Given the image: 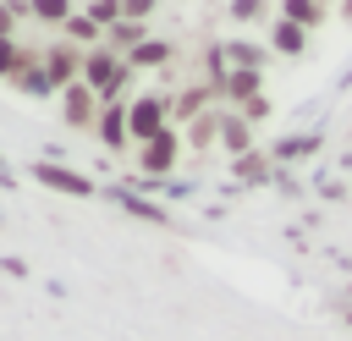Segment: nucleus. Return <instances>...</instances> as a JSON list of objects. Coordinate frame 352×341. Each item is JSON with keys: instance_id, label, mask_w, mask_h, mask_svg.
I'll return each mask as SVG.
<instances>
[{"instance_id": "14", "label": "nucleus", "mask_w": 352, "mask_h": 341, "mask_svg": "<svg viewBox=\"0 0 352 341\" xmlns=\"http://www.w3.org/2000/svg\"><path fill=\"white\" fill-rule=\"evenodd\" d=\"M231 176H236L242 187H264V182L275 176V160H270L264 148H248V154H236V160H231Z\"/></svg>"}, {"instance_id": "18", "label": "nucleus", "mask_w": 352, "mask_h": 341, "mask_svg": "<svg viewBox=\"0 0 352 341\" xmlns=\"http://www.w3.org/2000/svg\"><path fill=\"white\" fill-rule=\"evenodd\" d=\"M319 143H324L319 132H308V138L297 132V138H280V143L270 148V160H275V165H292V160H308V154H319Z\"/></svg>"}, {"instance_id": "31", "label": "nucleus", "mask_w": 352, "mask_h": 341, "mask_svg": "<svg viewBox=\"0 0 352 341\" xmlns=\"http://www.w3.org/2000/svg\"><path fill=\"white\" fill-rule=\"evenodd\" d=\"M346 324H352V308H346Z\"/></svg>"}, {"instance_id": "10", "label": "nucleus", "mask_w": 352, "mask_h": 341, "mask_svg": "<svg viewBox=\"0 0 352 341\" xmlns=\"http://www.w3.org/2000/svg\"><path fill=\"white\" fill-rule=\"evenodd\" d=\"M214 94H220V104H226V110H236V104H248V99H258V94H264V72L231 66V72H226V82H220Z\"/></svg>"}, {"instance_id": "3", "label": "nucleus", "mask_w": 352, "mask_h": 341, "mask_svg": "<svg viewBox=\"0 0 352 341\" xmlns=\"http://www.w3.org/2000/svg\"><path fill=\"white\" fill-rule=\"evenodd\" d=\"M170 126V94H132L126 99V132H132V148L148 143L154 132Z\"/></svg>"}, {"instance_id": "23", "label": "nucleus", "mask_w": 352, "mask_h": 341, "mask_svg": "<svg viewBox=\"0 0 352 341\" xmlns=\"http://www.w3.org/2000/svg\"><path fill=\"white\" fill-rule=\"evenodd\" d=\"M22 22H28V0H0V38H16Z\"/></svg>"}, {"instance_id": "15", "label": "nucleus", "mask_w": 352, "mask_h": 341, "mask_svg": "<svg viewBox=\"0 0 352 341\" xmlns=\"http://www.w3.org/2000/svg\"><path fill=\"white\" fill-rule=\"evenodd\" d=\"M60 38H66V44H77V50H99V44H104V28H99L88 11H72V16H66V28H60Z\"/></svg>"}, {"instance_id": "8", "label": "nucleus", "mask_w": 352, "mask_h": 341, "mask_svg": "<svg viewBox=\"0 0 352 341\" xmlns=\"http://www.w3.org/2000/svg\"><path fill=\"white\" fill-rule=\"evenodd\" d=\"M94 138L110 148V154H121V148H132V132H126V99H110V104H99V121H94Z\"/></svg>"}, {"instance_id": "22", "label": "nucleus", "mask_w": 352, "mask_h": 341, "mask_svg": "<svg viewBox=\"0 0 352 341\" xmlns=\"http://www.w3.org/2000/svg\"><path fill=\"white\" fill-rule=\"evenodd\" d=\"M28 60H33V50L22 38H0V82H11L16 66H28Z\"/></svg>"}, {"instance_id": "28", "label": "nucleus", "mask_w": 352, "mask_h": 341, "mask_svg": "<svg viewBox=\"0 0 352 341\" xmlns=\"http://www.w3.org/2000/svg\"><path fill=\"white\" fill-rule=\"evenodd\" d=\"M236 110H242V116L258 126V121H270V110H275V104H270V94H258V99H248V104H236Z\"/></svg>"}, {"instance_id": "26", "label": "nucleus", "mask_w": 352, "mask_h": 341, "mask_svg": "<svg viewBox=\"0 0 352 341\" xmlns=\"http://www.w3.org/2000/svg\"><path fill=\"white\" fill-rule=\"evenodd\" d=\"M270 0H231V22H264Z\"/></svg>"}, {"instance_id": "4", "label": "nucleus", "mask_w": 352, "mask_h": 341, "mask_svg": "<svg viewBox=\"0 0 352 341\" xmlns=\"http://www.w3.org/2000/svg\"><path fill=\"white\" fill-rule=\"evenodd\" d=\"M28 176H33L38 187H50V192H66V198H94V192H99L94 176H82V170H72V165H55V160H38Z\"/></svg>"}, {"instance_id": "9", "label": "nucleus", "mask_w": 352, "mask_h": 341, "mask_svg": "<svg viewBox=\"0 0 352 341\" xmlns=\"http://www.w3.org/2000/svg\"><path fill=\"white\" fill-rule=\"evenodd\" d=\"M220 148L236 160V154H248V148H258V126L242 116V110H226L220 104Z\"/></svg>"}, {"instance_id": "25", "label": "nucleus", "mask_w": 352, "mask_h": 341, "mask_svg": "<svg viewBox=\"0 0 352 341\" xmlns=\"http://www.w3.org/2000/svg\"><path fill=\"white\" fill-rule=\"evenodd\" d=\"M82 11H88V16H94V22H99V28H104V33H110V28H116V22H121V0H88V6H82Z\"/></svg>"}, {"instance_id": "30", "label": "nucleus", "mask_w": 352, "mask_h": 341, "mask_svg": "<svg viewBox=\"0 0 352 341\" xmlns=\"http://www.w3.org/2000/svg\"><path fill=\"white\" fill-rule=\"evenodd\" d=\"M0 182H11V170H6V160H0Z\"/></svg>"}, {"instance_id": "19", "label": "nucleus", "mask_w": 352, "mask_h": 341, "mask_svg": "<svg viewBox=\"0 0 352 341\" xmlns=\"http://www.w3.org/2000/svg\"><path fill=\"white\" fill-rule=\"evenodd\" d=\"M275 16H286V22H297V28H319L324 22V6L319 0H275Z\"/></svg>"}, {"instance_id": "12", "label": "nucleus", "mask_w": 352, "mask_h": 341, "mask_svg": "<svg viewBox=\"0 0 352 341\" xmlns=\"http://www.w3.org/2000/svg\"><path fill=\"white\" fill-rule=\"evenodd\" d=\"M308 28H297V22H286V16H275L270 22V50L275 55H286V60H297V55H308Z\"/></svg>"}, {"instance_id": "21", "label": "nucleus", "mask_w": 352, "mask_h": 341, "mask_svg": "<svg viewBox=\"0 0 352 341\" xmlns=\"http://www.w3.org/2000/svg\"><path fill=\"white\" fill-rule=\"evenodd\" d=\"M77 11V0H28V16L44 28H66V16Z\"/></svg>"}, {"instance_id": "6", "label": "nucleus", "mask_w": 352, "mask_h": 341, "mask_svg": "<svg viewBox=\"0 0 352 341\" xmlns=\"http://www.w3.org/2000/svg\"><path fill=\"white\" fill-rule=\"evenodd\" d=\"M38 60H44V72H50V82L55 88H72V82H82V50L77 44H44L38 50Z\"/></svg>"}, {"instance_id": "20", "label": "nucleus", "mask_w": 352, "mask_h": 341, "mask_svg": "<svg viewBox=\"0 0 352 341\" xmlns=\"http://www.w3.org/2000/svg\"><path fill=\"white\" fill-rule=\"evenodd\" d=\"M143 38H148V22H126V16H121V22L110 28V33H104V44H110L116 55H132V50H138Z\"/></svg>"}, {"instance_id": "32", "label": "nucleus", "mask_w": 352, "mask_h": 341, "mask_svg": "<svg viewBox=\"0 0 352 341\" xmlns=\"http://www.w3.org/2000/svg\"><path fill=\"white\" fill-rule=\"evenodd\" d=\"M319 6H330V0H319Z\"/></svg>"}, {"instance_id": "1", "label": "nucleus", "mask_w": 352, "mask_h": 341, "mask_svg": "<svg viewBox=\"0 0 352 341\" xmlns=\"http://www.w3.org/2000/svg\"><path fill=\"white\" fill-rule=\"evenodd\" d=\"M132 66H126V55H116L110 44H99V50H82V82L110 104V99H126V88H132Z\"/></svg>"}, {"instance_id": "13", "label": "nucleus", "mask_w": 352, "mask_h": 341, "mask_svg": "<svg viewBox=\"0 0 352 341\" xmlns=\"http://www.w3.org/2000/svg\"><path fill=\"white\" fill-rule=\"evenodd\" d=\"M170 60H176V44H170V38H154V33L126 55V66H132V72H160V66H170Z\"/></svg>"}, {"instance_id": "16", "label": "nucleus", "mask_w": 352, "mask_h": 341, "mask_svg": "<svg viewBox=\"0 0 352 341\" xmlns=\"http://www.w3.org/2000/svg\"><path fill=\"white\" fill-rule=\"evenodd\" d=\"M226 66H248V72H264L270 66V44H253V38H226Z\"/></svg>"}, {"instance_id": "17", "label": "nucleus", "mask_w": 352, "mask_h": 341, "mask_svg": "<svg viewBox=\"0 0 352 341\" xmlns=\"http://www.w3.org/2000/svg\"><path fill=\"white\" fill-rule=\"evenodd\" d=\"M182 143H187V148H214V143H220V104L204 110L198 121H187V126H182Z\"/></svg>"}, {"instance_id": "2", "label": "nucleus", "mask_w": 352, "mask_h": 341, "mask_svg": "<svg viewBox=\"0 0 352 341\" xmlns=\"http://www.w3.org/2000/svg\"><path fill=\"white\" fill-rule=\"evenodd\" d=\"M182 126H165V132H154L148 143H138L132 148V160H138V176H148V182H160V176H170L176 170V160H182Z\"/></svg>"}, {"instance_id": "7", "label": "nucleus", "mask_w": 352, "mask_h": 341, "mask_svg": "<svg viewBox=\"0 0 352 341\" xmlns=\"http://www.w3.org/2000/svg\"><path fill=\"white\" fill-rule=\"evenodd\" d=\"M220 104V94L209 88V82H187L182 94H170V126H187V121H198L204 110H214Z\"/></svg>"}, {"instance_id": "24", "label": "nucleus", "mask_w": 352, "mask_h": 341, "mask_svg": "<svg viewBox=\"0 0 352 341\" xmlns=\"http://www.w3.org/2000/svg\"><path fill=\"white\" fill-rule=\"evenodd\" d=\"M116 204H121V209H132L138 220H154V226H165V209H160V204H143V198H132V192H116Z\"/></svg>"}, {"instance_id": "11", "label": "nucleus", "mask_w": 352, "mask_h": 341, "mask_svg": "<svg viewBox=\"0 0 352 341\" xmlns=\"http://www.w3.org/2000/svg\"><path fill=\"white\" fill-rule=\"evenodd\" d=\"M11 88H16V94H28V99H60V88L50 82V72H44V60H38V50H33V60H28V66H16V77H11Z\"/></svg>"}, {"instance_id": "5", "label": "nucleus", "mask_w": 352, "mask_h": 341, "mask_svg": "<svg viewBox=\"0 0 352 341\" xmlns=\"http://www.w3.org/2000/svg\"><path fill=\"white\" fill-rule=\"evenodd\" d=\"M99 94L88 88V82H72V88H60V121L72 126V132H94V121H99Z\"/></svg>"}, {"instance_id": "27", "label": "nucleus", "mask_w": 352, "mask_h": 341, "mask_svg": "<svg viewBox=\"0 0 352 341\" xmlns=\"http://www.w3.org/2000/svg\"><path fill=\"white\" fill-rule=\"evenodd\" d=\"M154 11H160V0H121V16L126 22H148Z\"/></svg>"}, {"instance_id": "29", "label": "nucleus", "mask_w": 352, "mask_h": 341, "mask_svg": "<svg viewBox=\"0 0 352 341\" xmlns=\"http://www.w3.org/2000/svg\"><path fill=\"white\" fill-rule=\"evenodd\" d=\"M341 16H346V22H352V0H341Z\"/></svg>"}]
</instances>
